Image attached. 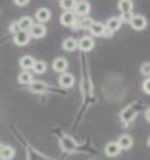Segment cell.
<instances>
[{
	"mask_svg": "<svg viewBox=\"0 0 150 160\" xmlns=\"http://www.w3.org/2000/svg\"><path fill=\"white\" fill-rule=\"evenodd\" d=\"M129 24H131V27L137 30V32H141L144 28L147 27V20H146V17L143 15H132L131 17V20H129Z\"/></svg>",
	"mask_w": 150,
	"mask_h": 160,
	"instance_id": "1",
	"label": "cell"
},
{
	"mask_svg": "<svg viewBox=\"0 0 150 160\" xmlns=\"http://www.w3.org/2000/svg\"><path fill=\"white\" fill-rule=\"evenodd\" d=\"M90 12V3L89 2H75V6H74V14L75 15H80L81 18L87 17V14Z\"/></svg>",
	"mask_w": 150,
	"mask_h": 160,
	"instance_id": "2",
	"label": "cell"
},
{
	"mask_svg": "<svg viewBox=\"0 0 150 160\" xmlns=\"http://www.w3.org/2000/svg\"><path fill=\"white\" fill-rule=\"evenodd\" d=\"M60 22L65 27H72L77 22V15L74 14V11H65L63 14L60 15Z\"/></svg>",
	"mask_w": 150,
	"mask_h": 160,
	"instance_id": "3",
	"label": "cell"
},
{
	"mask_svg": "<svg viewBox=\"0 0 150 160\" xmlns=\"http://www.w3.org/2000/svg\"><path fill=\"white\" fill-rule=\"evenodd\" d=\"M78 48L83 51V52H89L95 48V41H93L92 36H83L78 41Z\"/></svg>",
	"mask_w": 150,
	"mask_h": 160,
	"instance_id": "4",
	"label": "cell"
},
{
	"mask_svg": "<svg viewBox=\"0 0 150 160\" xmlns=\"http://www.w3.org/2000/svg\"><path fill=\"white\" fill-rule=\"evenodd\" d=\"M119 9H120V12L123 14V18H120L122 22H123V20H126L129 15H131V12H132L134 3L131 0H122V2H119Z\"/></svg>",
	"mask_w": 150,
	"mask_h": 160,
	"instance_id": "5",
	"label": "cell"
},
{
	"mask_svg": "<svg viewBox=\"0 0 150 160\" xmlns=\"http://www.w3.org/2000/svg\"><path fill=\"white\" fill-rule=\"evenodd\" d=\"M30 38H35V39H41V38H44V36L47 35V27L44 26V24H33V27H32V30L29 32Z\"/></svg>",
	"mask_w": 150,
	"mask_h": 160,
	"instance_id": "6",
	"label": "cell"
},
{
	"mask_svg": "<svg viewBox=\"0 0 150 160\" xmlns=\"http://www.w3.org/2000/svg\"><path fill=\"white\" fill-rule=\"evenodd\" d=\"M36 20L39 21V24H44L47 21L51 20V11L48 8H41L36 11Z\"/></svg>",
	"mask_w": 150,
	"mask_h": 160,
	"instance_id": "7",
	"label": "cell"
},
{
	"mask_svg": "<svg viewBox=\"0 0 150 160\" xmlns=\"http://www.w3.org/2000/svg\"><path fill=\"white\" fill-rule=\"evenodd\" d=\"M53 69L56 70V72H59L60 75L65 73V70L68 69V60L63 58V57H57V58L53 62Z\"/></svg>",
	"mask_w": 150,
	"mask_h": 160,
	"instance_id": "8",
	"label": "cell"
},
{
	"mask_svg": "<svg viewBox=\"0 0 150 160\" xmlns=\"http://www.w3.org/2000/svg\"><path fill=\"white\" fill-rule=\"evenodd\" d=\"M29 41H30L29 32H18V33L14 36V42L18 45V47H24V45H27Z\"/></svg>",
	"mask_w": 150,
	"mask_h": 160,
	"instance_id": "9",
	"label": "cell"
},
{
	"mask_svg": "<svg viewBox=\"0 0 150 160\" xmlns=\"http://www.w3.org/2000/svg\"><path fill=\"white\" fill-rule=\"evenodd\" d=\"M74 77H72V73H62L60 77H59V84L63 87V88H69V87H72L74 85Z\"/></svg>",
	"mask_w": 150,
	"mask_h": 160,
	"instance_id": "10",
	"label": "cell"
},
{
	"mask_svg": "<svg viewBox=\"0 0 150 160\" xmlns=\"http://www.w3.org/2000/svg\"><path fill=\"white\" fill-rule=\"evenodd\" d=\"M33 81H35V79H33V73H32L30 70H23L21 73L18 75V82H20V84L30 85Z\"/></svg>",
	"mask_w": 150,
	"mask_h": 160,
	"instance_id": "11",
	"label": "cell"
},
{
	"mask_svg": "<svg viewBox=\"0 0 150 160\" xmlns=\"http://www.w3.org/2000/svg\"><path fill=\"white\" fill-rule=\"evenodd\" d=\"M120 151L122 150L117 142H108L107 147H105V154H107L108 157H114V156H117Z\"/></svg>",
	"mask_w": 150,
	"mask_h": 160,
	"instance_id": "12",
	"label": "cell"
},
{
	"mask_svg": "<svg viewBox=\"0 0 150 160\" xmlns=\"http://www.w3.org/2000/svg\"><path fill=\"white\" fill-rule=\"evenodd\" d=\"M117 144L120 147V150H129L132 147V144H134V141H132V138L129 135H122L119 141H117Z\"/></svg>",
	"mask_w": 150,
	"mask_h": 160,
	"instance_id": "13",
	"label": "cell"
},
{
	"mask_svg": "<svg viewBox=\"0 0 150 160\" xmlns=\"http://www.w3.org/2000/svg\"><path fill=\"white\" fill-rule=\"evenodd\" d=\"M18 26H20L21 32H30L33 27V20L30 17H23L21 20L18 21Z\"/></svg>",
	"mask_w": 150,
	"mask_h": 160,
	"instance_id": "14",
	"label": "cell"
},
{
	"mask_svg": "<svg viewBox=\"0 0 150 160\" xmlns=\"http://www.w3.org/2000/svg\"><path fill=\"white\" fill-rule=\"evenodd\" d=\"M20 66L23 68V70L33 69V66H35V58H33L32 56H24V57H21V60H20Z\"/></svg>",
	"mask_w": 150,
	"mask_h": 160,
	"instance_id": "15",
	"label": "cell"
},
{
	"mask_svg": "<svg viewBox=\"0 0 150 160\" xmlns=\"http://www.w3.org/2000/svg\"><path fill=\"white\" fill-rule=\"evenodd\" d=\"M122 26V20L120 18H117V17H113V18H110V20L107 21V24H105V27L110 28L113 33H114L116 30H119Z\"/></svg>",
	"mask_w": 150,
	"mask_h": 160,
	"instance_id": "16",
	"label": "cell"
},
{
	"mask_svg": "<svg viewBox=\"0 0 150 160\" xmlns=\"http://www.w3.org/2000/svg\"><path fill=\"white\" fill-rule=\"evenodd\" d=\"M47 88H48L47 84L42 82V81H33V82L30 84V91L32 93H44Z\"/></svg>",
	"mask_w": 150,
	"mask_h": 160,
	"instance_id": "17",
	"label": "cell"
},
{
	"mask_svg": "<svg viewBox=\"0 0 150 160\" xmlns=\"http://www.w3.org/2000/svg\"><path fill=\"white\" fill-rule=\"evenodd\" d=\"M104 30H105V24L93 22L92 27H90V33H92V36H102L104 35Z\"/></svg>",
	"mask_w": 150,
	"mask_h": 160,
	"instance_id": "18",
	"label": "cell"
},
{
	"mask_svg": "<svg viewBox=\"0 0 150 160\" xmlns=\"http://www.w3.org/2000/svg\"><path fill=\"white\" fill-rule=\"evenodd\" d=\"M78 48V41L74 39V38H68L63 41V49L65 51H74V49Z\"/></svg>",
	"mask_w": 150,
	"mask_h": 160,
	"instance_id": "19",
	"label": "cell"
},
{
	"mask_svg": "<svg viewBox=\"0 0 150 160\" xmlns=\"http://www.w3.org/2000/svg\"><path fill=\"white\" fill-rule=\"evenodd\" d=\"M14 148L12 147H9V145H5V147H2V151H0V157L2 159H5V160H11L12 157H14Z\"/></svg>",
	"mask_w": 150,
	"mask_h": 160,
	"instance_id": "20",
	"label": "cell"
},
{
	"mask_svg": "<svg viewBox=\"0 0 150 160\" xmlns=\"http://www.w3.org/2000/svg\"><path fill=\"white\" fill-rule=\"evenodd\" d=\"M93 22H95V21H93L92 18L84 17V18H81V20L78 21V27L80 28H84V30H90V27H92Z\"/></svg>",
	"mask_w": 150,
	"mask_h": 160,
	"instance_id": "21",
	"label": "cell"
},
{
	"mask_svg": "<svg viewBox=\"0 0 150 160\" xmlns=\"http://www.w3.org/2000/svg\"><path fill=\"white\" fill-rule=\"evenodd\" d=\"M47 70V63L39 60V62H35V66H33V72L35 73H44Z\"/></svg>",
	"mask_w": 150,
	"mask_h": 160,
	"instance_id": "22",
	"label": "cell"
},
{
	"mask_svg": "<svg viewBox=\"0 0 150 160\" xmlns=\"http://www.w3.org/2000/svg\"><path fill=\"white\" fill-rule=\"evenodd\" d=\"M60 6L63 8L65 11H74L75 2H72V0H62V2H60Z\"/></svg>",
	"mask_w": 150,
	"mask_h": 160,
	"instance_id": "23",
	"label": "cell"
},
{
	"mask_svg": "<svg viewBox=\"0 0 150 160\" xmlns=\"http://www.w3.org/2000/svg\"><path fill=\"white\" fill-rule=\"evenodd\" d=\"M140 72H141L143 77L150 78V63H143L141 68H140Z\"/></svg>",
	"mask_w": 150,
	"mask_h": 160,
	"instance_id": "24",
	"label": "cell"
},
{
	"mask_svg": "<svg viewBox=\"0 0 150 160\" xmlns=\"http://www.w3.org/2000/svg\"><path fill=\"white\" fill-rule=\"evenodd\" d=\"M9 32H11L14 36L17 35L18 32H21V30H20V26H18V21H15V22H12V24L9 26Z\"/></svg>",
	"mask_w": 150,
	"mask_h": 160,
	"instance_id": "25",
	"label": "cell"
},
{
	"mask_svg": "<svg viewBox=\"0 0 150 160\" xmlns=\"http://www.w3.org/2000/svg\"><path fill=\"white\" fill-rule=\"evenodd\" d=\"M143 90L144 93H147V94H150V78H146L143 82Z\"/></svg>",
	"mask_w": 150,
	"mask_h": 160,
	"instance_id": "26",
	"label": "cell"
},
{
	"mask_svg": "<svg viewBox=\"0 0 150 160\" xmlns=\"http://www.w3.org/2000/svg\"><path fill=\"white\" fill-rule=\"evenodd\" d=\"M15 5H18V6H26V5H29V0H24V2H21V0H15Z\"/></svg>",
	"mask_w": 150,
	"mask_h": 160,
	"instance_id": "27",
	"label": "cell"
},
{
	"mask_svg": "<svg viewBox=\"0 0 150 160\" xmlns=\"http://www.w3.org/2000/svg\"><path fill=\"white\" fill-rule=\"evenodd\" d=\"M102 36H105V38H110V36H113V32L110 30V28L105 27V30H104V35Z\"/></svg>",
	"mask_w": 150,
	"mask_h": 160,
	"instance_id": "28",
	"label": "cell"
},
{
	"mask_svg": "<svg viewBox=\"0 0 150 160\" xmlns=\"http://www.w3.org/2000/svg\"><path fill=\"white\" fill-rule=\"evenodd\" d=\"M146 120H147V121H150V108H147V109H146Z\"/></svg>",
	"mask_w": 150,
	"mask_h": 160,
	"instance_id": "29",
	"label": "cell"
},
{
	"mask_svg": "<svg viewBox=\"0 0 150 160\" xmlns=\"http://www.w3.org/2000/svg\"><path fill=\"white\" fill-rule=\"evenodd\" d=\"M147 144H149V147H150V136H149V141H147Z\"/></svg>",
	"mask_w": 150,
	"mask_h": 160,
	"instance_id": "30",
	"label": "cell"
},
{
	"mask_svg": "<svg viewBox=\"0 0 150 160\" xmlns=\"http://www.w3.org/2000/svg\"><path fill=\"white\" fill-rule=\"evenodd\" d=\"M2 147H3V145H0V151H2Z\"/></svg>",
	"mask_w": 150,
	"mask_h": 160,
	"instance_id": "31",
	"label": "cell"
},
{
	"mask_svg": "<svg viewBox=\"0 0 150 160\" xmlns=\"http://www.w3.org/2000/svg\"><path fill=\"white\" fill-rule=\"evenodd\" d=\"M0 160H5V159H2V157H0Z\"/></svg>",
	"mask_w": 150,
	"mask_h": 160,
	"instance_id": "32",
	"label": "cell"
}]
</instances>
